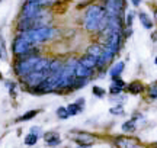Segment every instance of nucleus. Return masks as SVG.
<instances>
[{
    "instance_id": "f257e3e1",
    "label": "nucleus",
    "mask_w": 157,
    "mask_h": 148,
    "mask_svg": "<svg viewBox=\"0 0 157 148\" xmlns=\"http://www.w3.org/2000/svg\"><path fill=\"white\" fill-rule=\"evenodd\" d=\"M108 25V16L105 7L101 5H92L86 9L84 13V28L95 32V31H103Z\"/></svg>"
},
{
    "instance_id": "f03ea898",
    "label": "nucleus",
    "mask_w": 157,
    "mask_h": 148,
    "mask_svg": "<svg viewBox=\"0 0 157 148\" xmlns=\"http://www.w3.org/2000/svg\"><path fill=\"white\" fill-rule=\"evenodd\" d=\"M12 51L13 54L19 58H23V57H31V55H36L35 52L36 50L34 48V45L26 39V36L23 34H19L13 39V44H12Z\"/></svg>"
},
{
    "instance_id": "7ed1b4c3",
    "label": "nucleus",
    "mask_w": 157,
    "mask_h": 148,
    "mask_svg": "<svg viewBox=\"0 0 157 148\" xmlns=\"http://www.w3.org/2000/svg\"><path fill=\"white\" fill-rule=\"evenodd\" d=\"M22 34L34 45V44H41V42H45V41L51 39L54 36V34H56V31L52 28H50V26H41V28L31 29L28 32H22Z\"/></svg>"
},
{
    "instance_id": "20e7f679",
    "label": "nucleus",
    "mask_w": 157,
    "mask_h": 148,
    "mask_svg": "<svg viewBox=\"0 0 157 148\" xmlns=\"http://www.w3.org/2000/svg\"><path fill=\"white\" fill-rule=\"evenodd\" d=\"M38 58H39L38 55H31V57L21 58L16 63V65H15L16 74L21 76V77H25V76H28L29 73H32V71H34V65H35V63L38 61Z\"/></svg>"
},
{
    "instance_id": "39448f33",
    "label": "nucleus",
    "mask_w": 157,
    "mask_h": 148,
    "mask_svg": "<svg viewBox=\"0 0 157 148\" xmlns=\"http://www.w3.org/2000/svg\"><path fill=\"white\" fill-rule=\"evenodd\" d=\"M47 76H50L48 68L44 70V71H32V73H29L28 76L23 77V81L28 86H31V89H35L38 84L42 83V80H44Z\"/></svg>"
},
{
    "instance_id": "423d86ee",
    "label": "nucleus",
    "mask_w": 157,
    "mask_h": 148,
    "mask_svg": "<svg viewBox=\"0 0 157 148\" xmlns=\"http://www.w3.org/2000/svg\"><path fill=\"white\" fill-rule=\"evenodd\" d=\"M42 13V7H39L36 3L28 0L22 7V19H34Z\"/></svg>"
},
{
    "instance_id": "0eeeda50",
    "label": "nucleus",
    "mask_w": 157,
    "mask_h": 148,
    "mask_svg": "<svg viewBox=\"0 0 157 148\" xmlns=\"http://www.w3.org/2000/svg\"><path fill=\"white\" fill-rule=\"evenodd\" d=\"M71 137H73L74 141H77L80 145H84V147H89L92 144H95V135L92 134H87V132H82V131H73L71 132Z\"/></svg>"
},
{
    "instance_id": "6e6552de",
    "label": "nucleus",
    "mask_w": 157,
    "mask_h": 148,
    "mask_svg": "<svg viewBox=\"0 0 157 148\" xmlns=\"http://www.w3.org/2000/svg\"><path fill=\"white\" fill-rule=\"evenodd\" d=\"M73 74H74V79H89L90 76H92V70L83 67V65L77 61L76 65H74Z\"/></svg>"
},
{
    "instance_id": "1a4fd4ad",
    "label": "nucleus",
    "mask_w": 157,
    "mask_h": 148,
    "mask_svg": "<svg viewBox=\"0 0 157 148\" xmlns=\"http://www.w3.org/2000/svg\"><path fill=\"white\" fill-rule=\"evenodd\" d=\"M83 108H84V99H77L74 103L68 105L66 108V110H67L68 116H76L77 113H80L83 110Z\"/></svg>"
},
{
    "instance_id": "9d476101",
    "label": "nucleus",
    "mask_w": 157,
    "mask_h": 148,
    "mask_svg": "<svg viewBox=\"0 0 157 148\" xmlns=\"http://www.w3.org/2000/svg\"><path fill=\"white\" fill-rule=\"evenodd\" d=\"M115 144L119 148H137L138 147V142L135 141L134 138H125V137H118L115 139Z\"/></svg>"
},
{
    "instance_id": "9b49d317",
    "label": "nucleus",
    "mask_w": 157,
    "mask_h": 148,
    "mask_svg": "<svg viewBox=\"0 0 157 148\" xmlns=\"http://www.w3.org/2000/svg\"><path fill=\"white\" fill-rule=\"evenodd\" d=\"M98 60L99 58H95V57H92V55H84V57L80 58V61L78 63L82 64L83 67H86V68H89V70H93L95 67H98Z\"/></svg>"
},
{
    "instance_id": "f8f14e48",
    "label": "nucleus",
    "mask_w": 157,
    "mask_h": 148,
    "mask_svg": "<svg viewBox=\"0 0 157 148\" xmlns=\"http://www.w3.org/2000/svg\"><path fill=\"white\" fill-rule=\"evenodd\" d=\"M44 138H45V142L48 145H51V147H56V145H58L61 142V138H60V135L57 132H47L44 135Z\"/></svg>"
},
{
    "instance_id": "ddd939ff",
    "label": "nucleus",
    "mask_w": 157,
    "mask_h": 148,
    "mask_svg": "<svg viewBox=\"0 0 157 148\" xmlns=\"http://www.w3.org/2000/svg\"><path fill=\"white\" fill-rule=\"evenodd\" d=\"M102 54H103V48L101 45H98V44H92L87 48V55H92L95 58H101Z\"/></svg>"
},
{
    "instance_id": "4468645a",
    "label": "nucleus",
    "mask_w": 157,
    "mask_h": 148,
    "mask_svg": "<svg viewBox=\"0 0 157 148\" xmlns=\"http://www.w3.org/2000/svg\"><path fill=\"white\" fill-rule=\"evenodd\" d=\"M127 89H128L129 93H134V94H137V93H141V91L144 90V87H143V84H141L140 81H132V83H129L128 86H127Z\"/></svg>"
},
{
    "instance_id": "2eb2a0df",
    "label": "nucleus",
    "mask_w": 157,
    "mask_h": 148,
    "mask_svg": "<svg viewBox=\"0 0 157 148\" xmlns=\"http://www.w3.org/2000/svg\"><path fill=\"white\" fill-rule=\"evenodd\" d=\"M124 65H125V64H124L122 61H118L112 68H111V71H109L111 76H112V77H119L121 73H122V70H124Z\"/></svg>"
},
{
    "instance_id": "dca6fc26",
    "label": "nucleus",
    "mask_w": 157,
    "mask_h": 148,
    "mask_svg": "<svg viewBox=\"0 0 157 148\" xmlns=\"http://www.w3.org/2000/svg\"><path fill=\"white\" fill-rule=\"evenodd\" d=\"M140 20H141L143 26H144L146 29H151L153 28V20L148 17L147 13H140Z\"/></svg>"
},
{
    "instance_id": "f3484780",
    "label": "nucleus",
    "mask_w": 157,
    "mask_h": 148,
    "mask_svg": "<svg viewBox=\"0 0 157 148\" xmlns=\"http://www.w3.org/2000/svg\"><path fill=\"white\" fill-rule=\"evenodd\" d=\"M39 110H29V112H26V113H23V116H21V118H17V122H23V120H29L32 119L35 115H38Z\"/></svg>"
},
{
    "instance_id": "a211bd4d",
    "label": "nucleus",
    "mask_w": 157,
    "mask_h": 148,
    "mask_svg": "<svg viewBox=\"0 0 157 148\" xmlns=\"http://www.w3.org/2000/svg\"><path fill=\"white\" fill-rule=\"evenodd\" d=\"M0 60H7V51H6V46H5V39L0 34Z\"/></svg>"
},
{
    "instance_id": "6ab92c4d",
    "label": "nucleus",
    "mask_w": 157,
    "mask_h": 148,
    "mask_svg": "<svg viewBox=\"0 0 157 148\" xmlns=\"http://www.w3.org/2000/svg\"><path fill=\"white\" fill-rule=\"evenodd\" d=\"M36 141H38V135L36 134H28L26 137H25V144L26 145H35L36 144Z\"/></svg>"
},
{
    "instance_id": "aec40b11",
    "label": "nucleus",
    "mask_w": 157,
    "mask_h": 148,
    "mask_svg": "<svg viewBox=\"0 0 157 148\" xmlns=\"http://www.w3.org/2000/svg\"><path fill=\"white\" fill-rule=\"evenodd\" d=\"M122 129L125 132L127 131H134L135 129V119H131V120H128V122H125L122 125Z\"/></svg>"
},
{
    "instance_id": "412c9836",
    "label": "nucleus",
    "mask_w": 157,
    "mask_h": 148,
    "mask_svg": "<svg viewBox=\"0 0 157 148\" xmlns=\"http://www.w3.org/2000/svg\"><path fill=\"white\" fill-rule=\"evenodd\" d=\"M93 94L98 96V97H103L105 94H106V91L103 90L102 87H99V86H95V87H93Z\"/></svg>"
},
{
    "instance_id": "4be33fe9",
    "label": "nucleus",
    "mask_w": 157,
    "mask_h": 148,
    "mask_svg": "<svg viewBox=\"0 0 157 148\" xmlns=\"http://www.w3.org/2000/svg\"><path fill=\"white\" fill-rule=\"evenodd\" d=\"M57 115L61 119H67L68 118V113H67V110H66V108H58L57 109Z\"/></svg>"
},
{
    "instance_id": "5701e85b",
    "label": "nucleus",
    "mask_w": 157,
    "mask_h": 148,
    "mask_svg": "<svg viewBox=\"0 0 157 148\" xmlns=\"http://www.w3.org/2000/svg\"><path fill=\"white\" fill-rule=\"evenodd\" d=\"M112 115H122L124 113V108L119 105V106H115V108H111V110H109Z\"/></svg>"
},
{
    "instance_id": "b1692460",
    "label": "nucleus",
    "mask_w": 157,
    "mask_h": 148,
    "mask_svg": "<svg viewBox=\"0 0 157 148\" xmlns=\"http://www.w3.org/2000/svg\"><path fill=\"white\" fill-rule=\"evenodd\" d=\"M121 90H122V87H119V86L117 84H111V87H109V91L112 93V94H117V93H121Z\"/></svg>"
},
{
    "instance_id": "393cba45",
    "label": "nucleus",
    "mask_w": 157,
    "mask_h": 148,
    "mask_svg": "<svg viewBox=\"0 0 157 148\" xmlns=\"http://www.w3.org/2000/svg\"><path fill=\"white\" fill-rule=\"evenodd\" d=\"M132 17H134V15H132V12H131V13H128V15H127V26H129V28H131V25H132Z\"/></svg>"
},
{
    "instance_id": "a878e982",
    "label": "nucleus",
    "mask_w": 157,
    "mask_h": 148,
    "mask_svg": "<svg viewBox=\"0 0 157 148\" xmlns=\"http://www.w3.org/2000/svg\"><path fill=\"white\" fill-rule=\"evenodd\" d=\"M156 94H157L156 93V84H153L151 87H150V96H151L153 99H156Z\"/></svg>"
},
{
    "instance_id": "bb28decb",
    "label": "nucleus",
    "mask_w": 157,
    "mask_h": 148,
    "mask_svg": "<svg viewBox=\"0 0 157 148\" xmlns=\"http://www.w3.org/2000/svg\"><path fill=\"white\" fill-rule=\"evenodd\" d=\"M131 2H132V5H134V6H138V5H140V0H131Z\"/></svg>"
},
{
    "instance_id": "cd10ccee",
    "label": "nucleus",
    "mask_w": 157,
    "mask_h": 148,
    "mask_svg": "<svg viewBox=\"0 0 157 148\" xmlns=\"http://www.w3.org/2000/svg\"><path fill=\"white\" fill-rule=\"evenodd\" d=\"M76 148H89V147H84V145H78V147H76Z\"/></svg>"
},
{
    "instance_id": "c85d7f7f",
    "label": "nucleus",
    "mask_w": 157,
    "mask_h": 148,
    "mask_svg": "<svg viewBox=\"0 0 157 148\" xmlns=\"http://www.w3.org/2000/svg\"><path fill=\"white\" fill-rule=\"evenodd\" d=\"M0 77H2V74H0Z\"/></svg>"
},
{
    "instance_id": "c756f323",
    "label": "nucleus",
    "mask_w": 157,
    "mask_h": 148,
    "mask_svg": "<svg viewBox=\"0 0 157 148\" xmlns=\"http://www.w3.org/2000/svg\"><path fill=\"white\" fill-rule=\"evenodd\" d=\"M0 2H2V0H0Z\"/></svg>"
}]
</instances>
